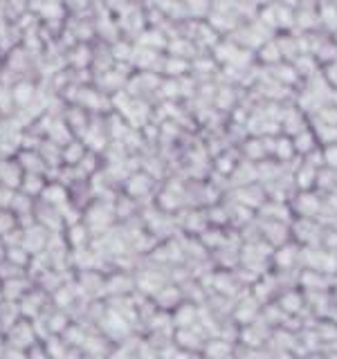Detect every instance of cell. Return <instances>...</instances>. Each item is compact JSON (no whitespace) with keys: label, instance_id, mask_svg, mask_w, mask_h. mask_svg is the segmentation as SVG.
<instances>
[{"label":"cell","instance_id":"3957f363","mask_svg":"<svg viewBox=\"0 0 337 359\" xmlns=\"http://www.w3.org/2000/svg\"><path fill=\"white\" fill-rule=\"evenodd\" d=\"M70 63H74V65H79V67H84V65L90 63V50L86 48V45H79V48L72 52Z\"/></svg>","mask_w":337,"mask_h":359},{"label":"cell","instance_id":"5b68a950","mask_svg":"<svg viewBox=\"0 0 337 359\" xmlns=\"http://www.w3.org/2000/svg\"><path fill=\"white\" fill-rule=\"evenodd\" d=\"M25 54H27V52H25V50H20V48L9 54V67H11V70H20V67L25 65V61H27V56H25Z\"/></svg>","mask_w":337,"mask_h":359},{"label":"cell","instance_id":"7a4b0ae2","mask_svg":"<svg viewBox=\"0 0 337 359\" xmlns=\"http://www.w3.org/2000/svg\"><path fill=\"white\" fill-rule=\"evenodd\" d=\"M11 95H14V99L18 101V104H25V101H29L34 95V86L32 83H18Z\"/></svg>","mask_w":337,"mask_h":359},{"label":"cell","instance_id":"6da1fadb","mask_svg":"<svg viewBox=\"0 0 337 359\" xmlns=\"http://www.w3.org/2000/svg\"><path fill=\"white\" fill-rule=\"evenodd\" d=\"M39 16L45 22H61L63 20V5H61V0H50V3L41 9Z\"/></svg>","mask_w":337,"mask_h":359},{"label":"cell","instance_id":"277c9868","mask_svg":"<svg viewBox=\"0 0 337 359\" xmlns=\"http://www.w3.org/2000/svg\"><path fill=\"white\" fill-rule=\"evenodd\" d=\"M29 0H7V16H22L27 11Z\"/></svg>","mask_w":337,"mask_h":359}]
</instances>
